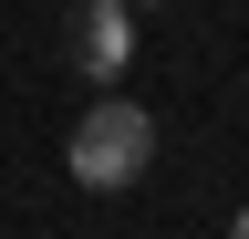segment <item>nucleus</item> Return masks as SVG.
I'll return each mask as SVG.
<instances>
[{"label":"nucleus","mask_w":249,"mask_h":239,"mask_svg":"<svg viewBox=\"0 0 249 239\" xmlns=\"http://www.w3.org/2000/svg\"><path fill=\"white\" fill-rule=\"evenodd\" d=\"M62 166H73L93 198H124V187H135V177L156 166V114H145V104H124V94H104V104H93L83 125H73Z\"/></svg>","instance_id":"f257e3e1"},{"label":"nucleus","mask_w":249,"mask_h":239,"mask_svg":"<svg viewBox=\"0 0 249 239\" xmlns=\"http://www.w3.org/2000/svg\"><path fill=\"white\" fill-rule=\"evenodd\" d=\"M124 63H135V11H124V0H83L73 11V73L114 83Z\"/></svg>","instance_id":"f03ea898"},{"label":"nucleus","mask_w":249,"mask_h":239,"mask_svg":"<svg viewBox=\"0 0 249 239\" xmlns=\"http://www.w3.org/2000/svg\"><path fill=\"white\" fill-rule=\"evenodd\" d=\"M229 239H249V208H239V219H229Z\"/></svg>","instance_id":"7ed1b4c3"},{"label":"nucleus","mask_w":249,"mask_h":239,"mask_svg":"<svg viewBox=\"0 0 249 239\" xmlns=\"http://www.w3.org/2000/svg\"><path fill=\"white\" fill-rule=\"evenodd\" d=\"M124 11H145V0H124Z\"/></svg>","instance_id":"20e7f679"}]
</instances>
